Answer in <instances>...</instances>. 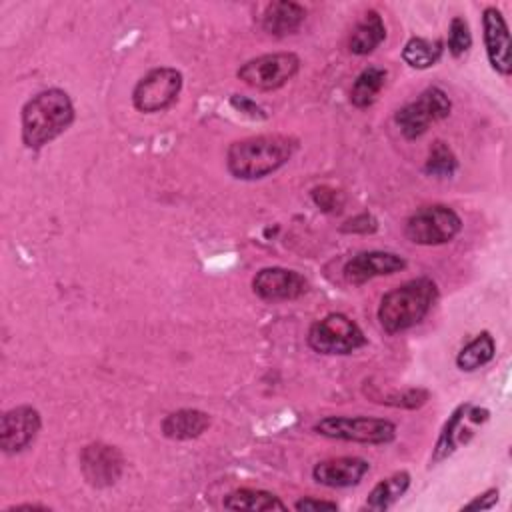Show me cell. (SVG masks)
Here are the masks:
<instances>
[{
	"label": "cell",
	"instance_id": "cell-1",
	"mask_svg": "<svg viewBox=\"0 0 512 512\" xmlns=\"http://www.w3.org/2000/svg\"><path fill=\"white\" fill-rule=\"evenodd\" d=\"M296 148L298 140L286 134L248 136L228 146L226 166L238 180H260L282 168Z\"/></svg>",
	"mask_w": 512,
	"mask_h": 512
},
{
	"label": "cell",
	"instance_id": "cell-2",
	"mask_svg": "<svg viewBox=\"0 0 512 512\" xmlns=\"http://www.w3.org/2000/svg\"><path fill=\"white\" fill-rule=\"evenodd\" d=\"M22 142L30 150H40L74 122V104L60 88H48L32 96L22 106Z\"/></svg>",
	"mask_w": 512,
	"mask_h": 512
},
{
	"label": "cell",
	"instance_id": "cell-3",
	"mask_svg": "<svg viewBox=\"0 0 512 512\" xmlns=\"http://www.w3.org/2000/svg\"><path fill=\"white\" fill-rule=\"evenodd\" d=\"M438 298L432 278L420 276L386 292L378 306V320L386 334H398L424 320Z\"/></svg>",
	"mask_w": 512,
	"mask_h": 512
},
{
	"label": "cell",
	"instance_id": "cell-4",
	"mask_svg": "<svg viewBox=\"0 0 512 512\" xmlns=\"http://www.w3.org/2000/svg\"><path fill=\"white\" fill-rule=\"evenodd\" d=\"M366 344V336L360 326L346 314L332 312L322 320H316L308 330V346L326 356H344Z\"/></svg>",
	"mask_w": 512,
	"mask_h": 512
},
{
	"label": "cell",
	"instance_id": "cell-5",
	"mask_svg": "<svg viewBox=\"0 0 512 512\" xmlns=\"http://www.w3.org/2000/svg\"><path fill=\"white\" fill-rule=\"evenodd\" d=\"M314 432L346 442L388 444L396 436V424L372 416H326L314 424Z\"/></svg>",
	"mask_w": 512,
	"mask_h": 512
},
{
	"label": "cell",
	"instance_id": "cell-6",
	"mask_svg": "<svg viewBox=\"0 0 512 512\" xmlns=\"http://www.w3.org/2000/svg\"><path fill=\"white\" fill-rule=\"evenodd\" d=\"M450 110L452 102L448 94L438 86H430L424 92H420L416 100L398 108L394 114V122L404 138L416 140L422 134H426L430 124L448 118Z\"/></svg>",
	"mask_w": 512,
	"mask_h": 512
},
{
	"label": "cell",
	"instance_id": "cell-7",
	"mask_svg": "<svg viewBox=\"0 0 512 512\" xmlns=\"http://www.w3.org/2000/svg\"><path fill=\"white\" fill-rule=\"evenodd\" d=\"M462 228L460 216L446 204L418 208L406 220V238L420 246H438L450 242Z\"/></svg>",
	"mask_w": 512,
	"mask_h": 512
},
{
	"label": "cell",
	"instance_id": "cell-8",
	"mask_svg": "<svg viewBox=\"0 0 512 512\" xmlns=\"http://www.w3.org/2000/svg\"><path fill=\"white\" fill-rule=\"evenodd\" d=\"M300 68V58L292 52H274V54H262L246 64H242L236 72L238 80L248 84L256 90H278L288 80L296 76Z\"/></svg>",
	"mask_w": 512,
	"mask_h": 512
},
{
	"label": "cell",
	"instance_id": "cell-9",
	"mask_svg": "<svg viewBox=\"0 0 512 512\" xmlns=\"http://www.w3.org/2000/svg\"><path fill=\"white\" fill-rule=\"evenodd\" d=\"M182 90V74L176 68L160 66L144 74L134 90L132 104L138 112L154 114L170 108Z\"/></svg>",
	"mask_w": 512,
	"mask_h": 512
},
{
	"label": "cell",
	"instance_id": "cell-10",
	"mask_svg": "<svg viewBox=\"0 0 512 512\" xmlns=\"http://www.w3.org/2000/svg\"><path fill=\"white\" fill-rule=\"evenodd\" d=\"M80 470L90 486L108 488L122 476L124 456L112 444L92 442L80 452Z\"/></svg>",
	"mask_w": 512,
	"mask_h": 512
},
{
	"label": "cell",
	"instance_id": "cell-11",
	"mask_svg": "<svg viewBox=\"0 0 512 512\" xmlns=\"http://www.w3.org/2000/svg\"><path fill=\"white\" fill-rule=\"evenodd\" d=\"M42 426L40 412L28 404L4 412L0 420V448L6 454H16L28 448Z\"/></svg>",
	"mask_w": 512,
	"mask_h": 512
},
{
	"label": "cell",
	"instance_id": "cell-12",
	"mask_svg": "<svg viewBox=\"0 0 512 512\" xmlns=\"http://www.w3.org/2000/svg\"><path fill=\"white\" fill-rule=\"evenodd\" d=\"M252 290L260 300L282 302L300 298L308 290V282L296 270L268 266L256 272V276L252 278Z\"/></svg>",
	"mask_w": 512,
	"mask_h": 512
},
{
	"label": "cell",
	"instance_id": "cell-13",
	"mask_svg": "<svg viewBox=\"0 0 512 512\" xmlns=\"http://www.w3.org/2000/svg\"><path fill=\"white\" fill-rule=\"evenodd\" d=\"M406 268V260L394 252H382V250H370L360 252L352 256L344 266V278L346 282L360 286L372 278L388 276L394 272H400Z\"/></svg>",
	"mask_w": 512,
	"mask_h": 512
},
{
	"label": "cell",
	"instance_id": "cell-14",
	"mask_svg": "<svg viewBox=\"0 0 512 512\" xmlns=\"http://www.w3.org/2000/svg\"><path fill=\"white\" fill-rule=\"evenodd\" d=\"M482 28H484V46L488 54L490 66L502 74L508 76L512 70L510 64V34L508 24L500 10L494 6H488L482 12Z\"/></svg>",
	"mask_w": 512,
	"mask_h": 512
},
{
	"label": "cell",
	"instance_id": "cell-15",
	"mask_svg": "<svg viewBox=\"0 0 512 512\" xmlns=\"http://www.w3.org/2000/svg\"><path fill=\"white\" fill-rule=\"evenodd\" d=\"M368 470L370 464L364 458L340 456L318 462L312 468V478L326 488H350L356 486Z\"/></svg>",
	"mask_w": 512,
	"mask_h": 512
},
{
	"label": "cell",
	"instance_id": "cell-16",
	"mask_svg": "<svg viewBox=\"0 0 512 512\" xmlns=\"http://www.w3.org/2000/svg\"><path fill=\"white\" fill-rule=\"evenodd\" d=\"M306 20V8L298 2L290 0H276L264 8L262 14V28L264 32L282 38L294 34Z\"/></svg>",
	"mask_w": 512,
	"mask_h": 512
},
{
	"label": "cell",
	"instance_id": "cell-17",
	"mask_svg": "<svg viewBox=\"0 0 512 512\" xmlns=\"http://www.w3.org/2000/svg\"><path fill=\"white\" fill-rule=\"evenodd\" d=\"M210 426V414L196 408H180L164 416L160 430L170 440H192L204 434Z\"/></svg>",
	"mask_w": 512,
	"mask_h": 512
},
{
	"label": "cell",
	"instance_id": "cell-18",
	"mask_svg": "<svg viewBox=\"0 0 512 512\" xmlns=\"http://www.w3.org/2000/svg\"><path fill=\"white\" fill-rule=\"evenodd\" d=\"M386 38V26L376 10H368L350 34L348 50L356 56H366L374 52Z\"/></svg>",
	"mask_w": 512,
	"mask_h": 512
},
{
	"label": "cell",
	"instance_id": "cell-19",
	"mask_svg": "<svg viewBox=\"0 0 512 512\" xmlns=\"http://www.w3.org/2000/svg\"><path fill=\"white\" fill-rule=\"evenodd\" d=\"M468 406H470L468 402L456 406V410H454V412L448 416V420L444 422V426H442V430H440V436H438V440H436V444H434L432 456H430V466H434V464L446 460V458L456 450L458 444H462V442L468 440V438L464 436V432H470V430L462 428V422L466 420Z\"/></svg>",
	"mask_w": 512,
	"mask_h": 512
},
{
	"label": "cell",
	"instance_id": "cell-20",
	"mask_svg": "<svg viewBox=\"0 0 512 512\" xmlns=\"http://www.w3.org/2000/svg\"><path fill=\"white\" fill-rule=\"evenodd\" d=\"M386 78H388V72L384 68H380V66L364 68L356 76V80H354V84L350 88V102H352V106H356V108L372 106L376 102L378 94L382 92V88L386 84Z\"/></svg>",
	"mask_w": 512,
	"mask_h": 512
},
{
	"label": "cell",
	"instance_id": "cell-21",
	"mask_svg": "<svg viewBox=\"0 0 512 512\" xmlns=\"http://www.w3.org/2000/svg\"><path fill=\"white\" fill-rule=\"evenodd\" d=\"M410 486V474L406 470H400L384 480H380L368 494L366 498V504L364 508L368 510H376V512H382V510H388Z\"/></svg>",
	"mask_w": 512,
	"mask_h": 512
},
{
	"label": "cell",
	"instance_id": "cell-22",
	"mask_svg": "<svg viewBox=\"0 0 512 512\" xmlns=\"http://www.w3.org/2000/svg\"><path fill=\"white\" fill-rule=\"evenodd\" d=\"M224 508L228 510H286V504L268 490L238 488L224 498Z\"/></svg>",
	"mask_w": 512,
	"mask_h": 512
},
{
	"label": "cell",
	"instance_id": "cell-23",
	"mask_svg": "<svg viewBox=\"0 0 512 512\" xmlns=\"http://www.w3.org/2000/svg\"><path fill=\"white\" fill-rule=\"evenodd\" d=\"M444 52L442 40H428L420 36H412L402 48V60L416 70H426L434 66Z\"/></svg>",
	"mask_w": 512,
	"mask_h": 512
},
{
	"label": "cell",
	"instance_id": "cell-24",
	"mask_svg": "<svg viewBox=\"0 0 512 512\" xmlns=\"http://www.w3.org/2000/svg\"><path fill=\"white\" fill-rule=\"evenodd\" d=\"M494 352H496V344L490 332H480L458 352L456 366L464 372H474L480 366L488 364L494 358Z\"/></svg>",
	"mask_w": 512,
	"mask_h": 512
},
{
	"label": "cell",
	"instance_id": "cell-25",
	"mask_svg": "<svg viewBox=\"0 0 512 512\" xmlns=\"http://www.w3.org/2000/svg\"><path fill=\"white\" fill-rule=\"evenodd\" d=\"M456 168H458V160L450 150V146L442 140H436L428 150L424 172L436 178H450L456 172Z\"/></svg>",
	"mask_w": 512,
	"mask_h": 512
},
{
	"label": "cell",
	"instance_id": "cell-26",
	"mask_svg": "<svg viewBox=\"0 0 512 512\" xmlns=\"http://www.w3.org/2000/svg\"><path fill=\"white\" fill-rule=\"evenodd\" d=\"M470 46H472V34H470L468 22L462 16H454L448 26V52L454 58H460L470 50Z\"/></svg>",
	"mask_w": 512,
	"mask_h": 512
},
{
	"label": "cell",
	"instance_id": "cell-27",
	"mask_svg": "<svg viewBox=\"0 0 512 512\" xmlns=\"http://www.w3.org/2000/svg\"><path fill=\"white\" fill-rule=\"evenodd\" d=\"M428 390L424 388H408L404 392H394L390 396H376V402L388 404V406H398V408H418L426 404L428 400Z\"/></svg>",
	"mask_w": 512,
	"mask_h": 512
},
{
	"label": "cell",
	"instance_id": "cell-28",
	"mask_svg": "<svg viewBox=\"0 0 512 512\" xmlns=\"http://www.w3.org/2000/svg\"><path fill=\"white\" fill-rule=\"evenodd\" d=\"M312 200H314V204H316L320 210H324V212H328V214H336V212H340L342 206H344V196H342V192H340V190H334V188H330V186H316V188L312 190Z\"/></svg>",
	"mask_w": 512,
	"mask_h": 512
},
{
	"label": "cell",
	"instance_id": "cell-29",
	"mask_svg": "<svg viewBox=\"0 0 512 512\" xmlns=\"http://www.w3.org/2000/svg\"><path fill=\"white\" fill-rule=\"evenodd\" d=\"M376 230H378V220L370 212H362L340 226V232L344 234H372Z\"/></svg>",
	"mask_w": 512,
	"mask_h": 512
},
{
	"label": "cell",
	"instance_id": "cell-30",
	"mask_svg": "<svg viewBox=\"0 0 512 512\" xmlns=\"http://www.w3.org/2000/svg\"><path fill=\"white\" fill-rule=\"evenodd\" d=\"M230 104H232L238 112H242V114H246V116H250V118H254V120H264V118H266L264 108H260L254 100H250V98H246V96L234 94V96L230 98Z\"/></svg>",
	"mask_w": 512,
	"mask_h": 512
},
{
	"label": "cell",
	"instance_id": "cell-31",
	"mask_svg": "<svg viewBox=\"0 0 512 512\" xmlns=\"http://www.w3.org/2000/svg\"><path fill=\"white\" fill-rule=\"evenodd\" d=\"M496 502H498V488H488L486 492L478 494L474 500L466 502L462 510H490L496 506Z\"/></svg>",
	"mask_w": 512,
	"mask_h": 512
},
{
	"label": "cell",
	"instance_id": "cell-32",
	"mask_svg": "<svg viewBox=\"0 0 512 512\" xmlns=\"http://www.w3.org/2000/svg\"><path fill=\"white\" fill-rule=\"evenodd\" d=\"M294 508L298 512H310V510H338V504L332 502V500H318V498H312V496H306V498H300L294 502Z\"/></svg>",
	"mask_w": 512,
	"mask_h": 512
},
{
	"label": "cell",
	"instance_id": "cell-33",
	"mask_svg": "<svg viewBox=\"0 0 512 512\" xmlns=\"http://www.w3.org/2000/svg\"><path fill=\"white\" fill-rule=\"evenodd\" d=\"M16 510H48V506H42V504H18V506H10L6 512H16Z\"/></svg>",
	"mask_w": 512,
	"mask_h": 512
}]
</instances>
